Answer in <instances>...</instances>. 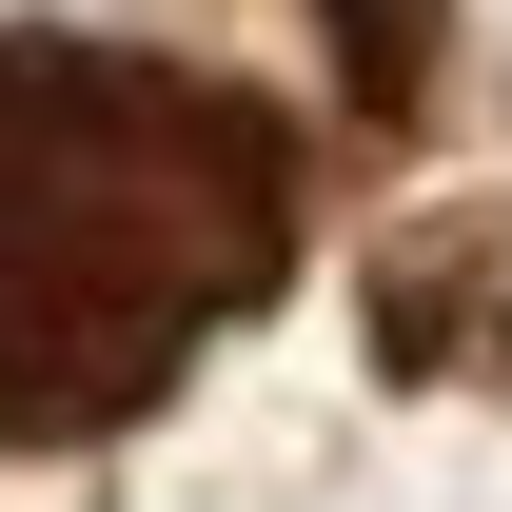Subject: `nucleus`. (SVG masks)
Wrapping results in <instances>:
<instances>
[{
	"label": "nucleus",
	"instance_id": "nucleus-1",
	"mask_svg": "<svg viewBox=\"0 0 512 512\" xmlns=\"http://www.w3.org/2000/svg\"><path fill=\"white\" fill-rule=\"evenodd\" d=\"M316 237V138L217 60L0 20V434H119Z\"/></svg>",
	"mask_w": 512,
	"mask_h": 512
},
{
	"label": "nucleus",
	"instance_id": "nucleus-2",
	"mask_svg": "<svg viewBox=\"0 0 512 512\" xmlns=\"http://www.w3.org/2000/svg\"><path fill=\"white\" fill-rule=\"evenodd\" d=\"M335 40V79H355V119H414L434 99V60H453V0H296Z\"/></svg>",
	"mask_w": 512,
	"mask_h": 512
}]
</instances>
